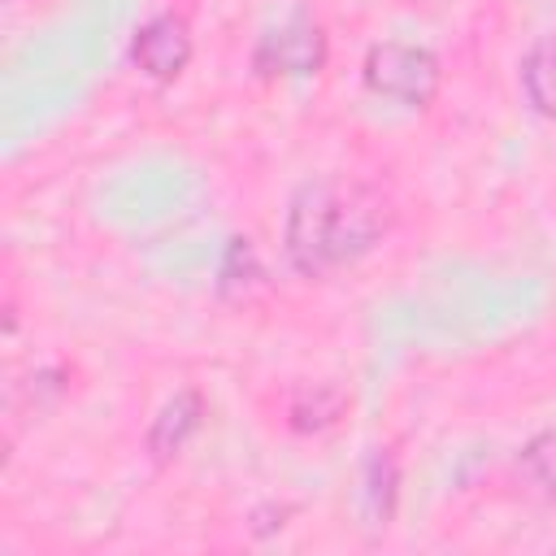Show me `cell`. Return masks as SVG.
<instances>
[{
  "instance_id": "cell-1",
  "label": "cell",
  "mask_w": 556,
  "mask_h": 556,
  "mask_svg": "<svg viewBox=\"0 0 556 556\" xmlns=\"http://www.w3.org/2000/svg\"><path fill=\"white\" fill-rule=\"evenodd\" d=\"M387 204L378 191L361 182L317 178L304 182L287 204L282 248L295 274L326 278L352 261H361L382 235H387Z\"/></svg>"
},
{
  "instance_id": "cell-2",
  "label": "cell",
  "mask_w": 556,
  "mask_h": 556,
  "mask_svg": "<svg viewBox=\"0 0 556 556\" xmlns=\"http://www.w3.org/2000/svg\"><path fill=\"white\" fill-rule=\"evenodd\" d=\"M361 78L374 96L404 104V109H430V100L439 96L443 83V65L430 48L421 43H400V39H382L365 52Z\"/></svg>"
},
{
  "instance_id": "cell-3",
  "label": "cell",
  "mask_w": 556,
  "mask_h": 556,
  "mask_svg": "<svg viewBox=\"0 0 556 556\" xmlns=\"http://www.w3.org/2000/svg\"><path fill=\"white\" fill-rule=\"evenodd\" d=\"M326 52V30L308 13H295L261 35V43L252 48V65L261 78H308L321 74Z\"/></svg>"
},
{
  "instance_id": "cell-4",
  "label": "cell",
  "mask_w": 556,
  "mask_h": 556,
  "mask_svg": "<svg viewBox=\"0 0 556 556\" xmlns=\"http://www.w3.org/2000/svg\"><path fill=\"white\" fill-rule=\"evenodd\" d=\"M130 61L152 83H174L191 61V26H187V17H178V13L148 17L130 39Z\"/></svg>"
},
{
  "instance_id": "cell-5",
  "label": "cell",
  "mask_w": 556,
  "mask_h": 556,
  "mask_svg": "<svg viewBox=\"0 0 556 556\" xmlns=\"http://www.w3.org/2000/svg\"><path fill=\"white\" fill-rule=\"evenodd\" d=\"M200 421H204V395H200L195 387H187V391H178L174 400H165L161 413H156L152 426H148V452H152V460H156V465L174 460V456L182 452V443L200 430Z\"/></svg>"
},
{
  "instance_id": "cell-6",
  "label": "cell",
  "mask_w": 556,
  "mask_h": 556,
  "mask_svg": "<svg viewBox=\"0 0 556 556\" xmlns=\"http://www.w3.org/2000/svg\"><path fill=\"white\" fill-rule=\"evenodd\" d=\"M521 91L530 109L556 122V35H539L521 56Z\"/></svg>"
},
{
  "instance_id": "cell-7",
  "label": "cell",
  "mask_w": 556,
  "mask_h": 556,
  "mask_svg": "<svg viewBox=\"0 0 556 556\" xmlns=\"http://www.w3.org/2000/svg\"><path fill=\"white\" fill-rule=\"evenodd\" d=\"M517 473L543 495V500H556V426L539 430L521 456H517Z\"/></svg>"
},
{
  "instance_id": "cell-8",
  "label": "cell",
  "mask_w": 556,
  "mask_h": 556,
  "mask_svg": "<svg viewBox=\"0 0 556 556\" xmlns=\"http://www.w3.org/2000/svg\"><path fill=\"white\" fill-rule=\"evenodd\" d=\"M261 282V261H256V248L252 239H230L226 252H222V269H217V287L222 295H248V287Z\"/></svg>"
},
{
  "instance_id": "cell-9",
  "label": "cell",
  "mask_w": 556,
  "mask_h": 556,
  "mask_svg": "<svg viewBox=\"0 0 556 556\" xmlns=\"http://www.w3.org/2000/svg\"><path fill=\"white\" fill-rule=\"evenodd\" d=\"M395 508V460L391 452H374L365 465V513L374 526H387Z\"/></svg>"
},
{
  "instance_id": "cell-10",
  "label": "cell",
  "mask_w": 556,
  "mask_h": 556,
  "mask_svg": "<svg viewBox=\"0 0 556 556\" xmlns=\"http://www.w3.org/2000/svg\"><path fill=\"white\" fill-rule=\"evenodd\" d=\"M343 404H348V400H343V391H334V387L300 391V395L291 400V426H295V430H326V426L339 421Z\"/></svg>"
},
{
  "instance_id": "cell-11",
  "label": "cell",
  "mask_w": 556,
  "mask_h": 556,
  "mask_svg": "<svg viewBox=\"0 0 556 556\" xmlns=\"http://www.w3.org/2000/svg\"><path fill=\"white\" fill-rule=\"evenodd\" d=\"M426 4H443V0H426Z\"/></svg>"
}]
</instances>
